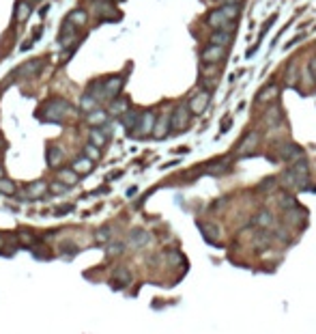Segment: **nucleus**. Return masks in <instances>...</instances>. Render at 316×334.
Wrapping results in <instances>:
<instances>
[{
  "mask_svg": "<svg viewBox=\"0 0 316 334\" xmlns=\"http://www.w3.org/2000/svg\"><path fill=\"white\" fill-rule=\"evenodd\" d=\"M73 115H75V108L67 99H63V97L47 99L39 110V117L43 121H52V123H63L65 117H73Z\"/></svg>",
  "mask_w": 316,
  "mask_h": 334,
  "instance_id": "1",
  "label": "nucleus"
},
{
  "mask_svg": "<svg viewBox=\"0 0 316 334\" xmlns=\"http://www.w3.org/2000/svg\"><path fill=\"white\" fill-rule=\"evenodd\" d=\"M189 117H192L189 108L187 106H179L177 110L170 115V129H174V132H183V129L187 127V123H189Z\"/></svg>",
  "mask_w": 316,
  "mask_h": 334,
  "instance_id": "2",
  "label": "nucleus"
},
{
  "mask_svg": "<svg viewBox=\"0 0 316 334\" xmlns=\"http://www.w3.org/2000/svg\"><path fill=\"white\" fill-rule=\"evenodd\" d=\"M209 101H211V93L206 89H203L200 93H196L192 99H189V112L192 115H203V112L206 110V106H209Z\"/></svg>",
  "mask_w": 316,
  "mask_h": 334,
  "instance_id": "3",
  "label": "nucleus"
},
{
  "mask_svg": "<svg viewBox=\"0 0 316 334\" xmlns=\"http://www.w3.org/2000/svg\"><path fill=\"white\" fill-rule=\"evenodd\" d=\"M226 50L228 48H224V46H213V43H209V46L203 50V63L211 65V63H217V61H224Z\"/></svg>",
  "mask_w": 316,
  "mask_h": 334,
  "instance_id": "4",
  "label": "nucleus"
},
{
  "mask_svg": "<svg viewBox=\"0 0 316 334\" xmlns=\"http://www.w3.org/2000/svg\"><path fill=\"white\" fill-rule=\"evenodd\" d=\"M123 84H125L123 75H112V78L103 80V93H106V99H114V97L121 93Z\"/></svg>",
  "mask_w": 316,
  "mask_h": 334,
  "instance_id": "5",
  "label": "nucleus"
},
{
  "mask_svg": "<svg viewBox=\"0 0 316 334\" xmlns=\"http://www.w3.org/2000/svg\"><path fill=\"white\" fill-rule=\"evenodd\" d=\"M206 24L215 30H232V22H228L224 15H222L220 9H213L209 15H206Z\"/></svg>",
  "mask_w": 316,
  "mask_h": 334,
  "instance_id": "6",
  "label": "nucleus"
},
{
  "mask_svg": "<svg viewBox=\"0 0 316 334\" xmlns=\"http://www.w3.org/2000/svg\"><path fill=\"white\" fill-rule=\"evenodd\" d=\"M155 112H142V115H140V121H138V125H135V129H138V132H135V136H149L151 132H153V125H155Z\"/></svg>",
  "mask_w": 316,
  "mask_h": 334,
  "instance_id": "7",
  "label": "nucleus"
},
{
  "mask_svg": "<svg viewBox=\"0 0 316 334\" xmlns=\"http://www.w3.org/2000/svg\"><path fill=\"white\" fill-rule=\"evenodd\" d=\"M41 67H43V63L39 61V58H35V61H28V63L22 65V67L18 69V75L22 80H28V78H32V75L39 73Z\"/></svg>",
  "mask_w": 316,
  "mask_h": 334,
  "instance_id": "8",
  "label": "nucleus"
},
{
  "mask_svg": "<svg viewBox=\"0 0 316 334\" xmlns=\"http://www.w3.org/2000/svg\"><path fill=\"white\" fill-rule=\"evenodd\" d=\"M280 158L286 162H297L303 158V149L297 144H282L280 147Z\"/></svg>",
  "mask_w": 316,
  "mask_h": 334,
  "instance_id": "9",
  "label": "nucleus"
},
{
  "mask_svg": "<svg viewBox=\"0 0 316 334\" xmlns=\"http://www.w3.org/2000/svg\"><path fill=\"white\" fill-rule=\"evenodd\" d=\"M168 132H170V117H168V115L157 117L155 119V125H153V132H151V134H153L155 138H166Z\"/></svg>",
  "mask_w": 316,
  "mask_h": 334,
  "instance_id": "10",
  "label": "nucleus"
},
{
  "mask_svg": "<svg viewBox=\"0 0 316 334\" xmlns=\"http://www.w3.org/2000/svg\"><path fill=\"white\" fill-rule=\"evenodd\" d=\"M151 241V235L146 233V231H142V229H134L132 233H129V239H127V244L132 246V248H142V246H146Z\"/></svg>",
  "mask_w": 316,
  "mask_h": 334,
  "instance_id": "11",
  "label": "nucleus"
},
{
  "mask_svg": "<svg viewBox=\"0 0 316 334\" xmlns=\"http://www.w3.org/2000/svg\"><path fill=\"white\" fill-rule=\"evenodd\" d=\"M108 112L106 110H101V108H95V110H90V112H86V123H89L90 127H101L103 123H108Z\"/></svg>",
  "mask_w": 316,
  "mask_h": 334,
  "instance_id": "12",
  "label": "nucleus"
},
{
  "mask_svg": "<svg viewBox=\"0 0 316 334\" xmlns=\"http://www.w3.org/2000/svg\"><path fill=\"white\" fill-rule=\"evenodd\" d=\"M127 108H129V99H127V97H114L110 108H108V115H110V117H121Z\"/></svg>",
  "mask_w": 316,
  "mask_h": 334,
  "instance_id": "13",
  "label": "nucleus"
},
{
  "mask_svg": "<svg viewBox=\"0 0 316 334\" xmlns=\"http://www.w3.org/2000/svg\"><path fill=\"white\" fill-rule=\"evenodd\" d=\"M230 41H232V30H215L209 39V43H213V46H224V48L230 46Z\"/></svg>",
  "mask_w": 316,
  "mask_h": 334,
  "instance_id": "14",
  "label": "nucleus"
},
{
  "mask_svg": "<svg viewBox=\"0 0 316 334\" xmlns=\"http://www.w3.org/2000/svg\"><path fill=\"white\" fill-rule=\"evenodd\" d=\"M121 121L127 129H135V125H138V121H140V112L134 110V108H127L121 115Z\"/></svg>",
  "mask_w": 316,
  "mask_h": 334,
  "instance_id": "15",
  "label": "nucleus"
},
{
  "mask_svg": "<svg viewBox=\"0 0 316 334\" xmlns=\"http://www.w3.org/2000/svg\"><path fill=\"white\" fill-rule=\"evenodd\" d=\"M258 138H260V136H258V132H249L248 136L243 138V143L239 144L237 153H239V155H245V153H248V151H252V149L256 147V143H258Z\"/></svg>",
  "mask_w": 316,
  "mask_h": 334,
  "instance_id": "16",
  "label": "nucleus"
},
{
  "mask_svg": "<svg viewBox=\"0 0 316 334\" xmlns=\"http://www.w3.org/2000/svg\"><path fill=\"white\" fill-rule=\"evenodd\" d=\"M92 9H95V13L97 15H101V18H116V15H114V7L110 2H108V0H95V2H92Z\"/></svg>",
  "mask_w": 316,
  "mask_h": 334,
  "instance_id": "17",
  "label": "nucleus"
},
{
  "mask_svg": "<svg viewBox=\"0 0 316 334\" xmlns=\"http://www.w3.org/2000/svg\"><path fill=\"white\" fill-rule=\"evenodd\" d=\"M92 166H95V164H92V160H90V158H86V155H82V158H78V160L73 162L71 168H73L75 172H78V175H86V172H90V170H92Z\"/></svg>",
  "mask_w": 316,
  "mask_h": 334,
  "instance_id": "18",
  "label": "nucleus"
},
{
  "mask_svg": "<svg viewBox=\"0 0 316 334\" xmlns=\"http://www.w3.org/2000/svg\"><path fill=\"white\" fill-rule=\"evenodd\" d=\"M222 15L228 20V22H235L239 18V13H241V4H232V2H226L224 7H220Z\"/></svg>",
  "mask_w": 316,
  "mask_h": 334,
  "instance_id": "19",
  "label": "nucleus"
},
{
  "mask_svg": "<svg viewBox=\"0 0 316 334\" xmlns=\"http://www.w3.org/2000/svg\"><path fill=\"white\" fill-rule=\"evenodd\" d=\"M67 22H69V24H73V26H84L86 22H89V13H86L84 9H75V11L69 13Z\"/></svg>",
  "mask_w": 316,
  "mask_h": 334,
  "instance_id": "20",
  "label": "nucleus"
},
{
  "mask_svg": "<svg viewBox=\"0 0 316 334\" xmlns=\"http://www.w3.org/2000/svg\"><path fill=\"white\" fill-rule=\"evenodd\" d=\"M45 192H47V183L45 181H35V183H30V186L26 188V194H28L30 198H39Z\"/></svg>",
  "mask_w": 316,
  "mask_h": 334,
  "instance_id": "21",
  "label": "nucleus"
},
{
  "mask_svg": "<svg viewBox=\"0 0 316 334\" xmlns=\"http://www.w3.org/2000/svg\"><path fill=\"white\" fill-rule=\"evenodd\" d=\"M58 181H63L65 186H73V183H78V172L73 168H61L58 170Z\"/></svg>",
  "mask_w": 316,
  "mask_h": 334,
  "instance_id": "22",
  "label": "nucleus"
},
{
  "mask_svg": "<svg viewBox=\"0 0 316 334\" xmlns=\"http://www.w3.org/2000/svg\"><path fill=\"white\" fill-rule=\"evenodd\" d=\"M30 2H26V0H22V2H18V7H15V20L20 22H26L28 20V15H30Z\"/></svg>",
  "mask_w": 316,
  "mask_h": 334,
  "instance_id": "23",
  "label": "nucleus"
},
{
  "mask_svg": "<svg viewBox=\"0 0 316 334\" xmlns=\"http://www.w3.org/2000/svg\"><path fill=\"white\" fill-rule=\"evenodd\" d=\"M63 158H65V153H63L61 147H50V149H47V164H50L52 168L61 164Z\"/></svg>",
  "mask_w": 316,
  "mask_h": 334,
  "instance_id": "24",
  "label": "nucleus"
},
{
  "mask_svg": "<svg viewBox=\"0 0 316 334\" xmlns=\"http://www.w3.org/2000/svg\"><path fill=\"white\" fill-rule=\"evenodd\" d=\"M97 106H99V101H97L90 93H84V95H82V99H80V110H82V112H90V110H95Z\"/></svg>",
  "mask_w": 316,
  "mask_h": 334,
  "instance_id": "25",
  "label": "nucleus"
},
{
  "mask_svg": "<svg viewBox=\"0 0 316 334\" xmlns=\"http://www.w3.org/2000/svg\"><path fill=\"white\" fill-rule=\"evenodd\" d=\"M15 192H18V186H15V181L0 177V194H4V196H13Z\"/></svg>",
  "mask_w": 316,
  "mask_h": 334,
  "instance_id": "26",
  "label": "nucleus"
},
{
  "mask_svg": "<svg viewBox=\"0 0 316 334\" xmlns=\"http://www.w3.org/2000/svg\"><path fill=\"white\" fill-rule=\"evenodd\" d=\"M273 215H271L269 212H260L258 215L254 218V224H258V226H263V229H269V226H273Z\"/></svg>",
  "mask_w": 316,
  "mask_h": 334,
  "instance_id": "27",
  "label": "nucleus"
},
{
  "mask_svg": "<svg viewBox=\"0 0 316 334\" xmlns=\"http://www.w3.org/2000/svg\"><path fill=\"white\" fill-rule=\"evenodd\" d=\"M275 97H277V86L271 84V86H265V89L260 91L258 101H260V104H265V101H271V99H275Z\"/></svg>",
  "mask_w": 316,
  "mask_h": 334,
  "instance_id": "28",
  "label": "nucleus"
},
{
  "mask_svg": "<svg viewBox=\"0 0 316 334\" xmlns=\"http://www.w3.org/2000/svg\"><path fill=\"white\" fill-rule=\"evenodd\" d=\"M200 231L209 241H217V237H220V229L215 224H200Z\"/></svg>",
  "mask_w": 316,
  "mask_h": 334,
  "instance_id": "29",
  "label": "nucleus"
},
{
  "mask_svg": "<svg viewBox=\"0 0 316 334\" xmlns=\"http://www.w3.org/2000/svg\"><path fill=\"white\" fill-rule=\"evenodd\" d=\"M110 237H112L110 226H101V229L95 231V241H97V244H108V241H110Z\"/></svg>",
  "mask_w": 316,
  "mask_h": 334,
  "instance_id": "30",
  "label": "nucleus"
},
{
  "mask_svg": "<svg viewBox=\"0 0 316 334\" xmlns=\"http://www.w3.org/2000/svg\"><path fill=\"white\" fill-rule=\"evenodd\" d=\"M114 280H118V283H121L123 287H127V285L132 283V274H129V269L118 267L116 272H114Z\"/></svg>",
  "mask_w": 316,
  "mask_h": 334,
  "instance_id": "31",
  "label": "nucleus"
},
{
  "mask_svg": "<svg viewBox=\"0 0 316 334\" xmlns=\"http://www.w3.org/2000/svg\"><path fill=\"white\" fill-rule=\"evenodd\" d=\"M84 155H86V158H90L92 162H95V160H99V158H101V151H99V147H97V144L86 143V144H84Z\"/></svg>",
  "mask_w": 316,
  "mask_h": 334,
  "instance_id": "32",
  "label": "nucleus"
},
{
  "mask_svg": "<svg viewBox=\"0 0 316 334\" xmlns=\"http://www.w3.org/2000/svg\"><path fill=\"white\" fill-rule=\"evenodd\" d=\"M89 136H90V143L92 144H97V147H103V144H106V136H103V134L99 132V127H95V129H90V134H89Z\"/></svg>",
  "mask_w": 316,
  "mask_h": 334,
  "instance_id": "33",
  "label": "nucleus"
},
{
  "mask_svg": "<svg viewBox=\"0 0 316 334\" xmlns=\"http://www.w3.org/2000/svg\"><path fill=\"white\" fill-rule=\"evenodd\" d=\"M123 250H125V244H123V241H112V244L106 248V255L114 257V255H121Z\"/></svg>",
  "mask_w": 316,
  "mask_h": 334,
  "instance_id": "34",
  "label": "nucleus"
},
{
  "mask_svg": "<svg viewBox=\"0 0 316 334\" xmlns=\"http://www.w3.org/2000/svg\"><path fill=\"white\" fill-rule=\"evenodd\" d=\"M280 110H277V108H271V110H267V117H265V121L267 123H271V125H275L277 121H280Z\"/></svg>",
  "mask_w": 316,
  "mask_h": 334,
  "instance_id": "35",
  "label": "nucleus"
},
{
  "mask_svg": "<svg viewBox=\"0 0 316 334\" xmlns=\"http://www.w3.org/2000/svg\"><path fill=\"white\" fill-rule=\"evenodd\" d=\"M67 188H69V186H65L63 181H54L52 186H50V190H52L54 194H63V192H67Z\"/></svg>",
  "mask_w": 316,
  "mask_h": 334,
  "instance_id": "36",
  "label": "nucleus"
},
{
  "mask_svg": "<svg viewBox=\"0 0 316 334\" xmlns=\"http://www.w3.org/2000/svg\"><path fill=\"white\" fill-rule=\"evenodd\" d=\"M224 170H228V164H226V162H220L217 166H209V172H224Z\"/></svg>",
  "mask_w": 316,
  "mask_h": 334,
  "instance_id": "37",
  "label": "nucleus"
},
{
  "mask_svg": "<svg viewBox=\"0 0 316 334\" xmlns=\"http://www.w3.org/2000/svg\"><path fill=\"white\" fill-rule=\"evenodd\" d=\"M20 241H24V244H32V235L28 233V231H20Z\"/></svg>",
  "mask_w": 316,
  "mask_h": 334,
  "instance_id": "38",
  "label": "nucleus"
},
{
  "mask_svg": "<svg viewBox=\"0 0 316 334\" xmlns=\"http://www.w3.org/2000/svg\"><path fill=\"white\" fill-rule=\"evenodd\" d=\"M308 69H310V73H312L314 78H316V54H314L312 58H310V63H308Z\"/></svg>",
  "mask_w": 316,
  "mask_h": 334,
  "instance_id": "39",
  "label": "nucleus"
},
{
  "mask_svg": "<svg viewBox=\"0 0 316 334\" xmlns=\"http://www.w3.org/2000/svg\"><path fill=\"white\" fill-rule=\"evenodd\" d=\"M69 212H73V207H71V205H63V207H58V209H56V214H58V215L69 214Z\"/></svg>",
  "mask_w": 316,
  "mask_h": 334,
  "instance_id": "40",
  "label": "nucleus"
},
{
  "mask_svg": "<svg viewBox=\"0 0 316 334\" xmlns=\"http://www.w3.org/2000/svg\"><path fill=\"white\" fill-rule=\"evenodd\" d=\"M226 2H232V4H241L243 0H226Z\"/></svg>",
  "mask_w": 316,
  "mask_h": 334,
  "instance_id": "41",
  "label": "nucleus"
},
{
  "mask_svg": "<svg viewBox=\"0 0 316 334\" xmlns=\"http://www.w3.org/2000/svg\"><path fill=\"white\" fill-rule=\"evenodd\" d=\"M0 177H2V168H0Z\"/></svg>",
  "mask_w": 316,
  "mask_h": 334,
  "instance_id": "42",
  "label": "nucleus"
},
{
  "mask_svg": "<svg viewBox=\"0 0 316 334\" xmlns=\"http://www.w3.org/2000/svg\"><path fill=\"white\" fill-rule=\"evenodd\" d=\"M26 2H32V0H26Z\"/></svg>",
  "mask_w": 316,
  "mask_h": 334,
  "instance_id": "43",
  "label": "nucleus"
}]
</instances>
